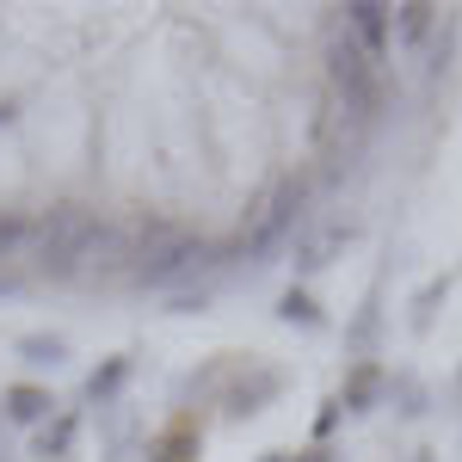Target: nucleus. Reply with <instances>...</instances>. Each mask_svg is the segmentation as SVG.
<instances>
[{
    "label": "nucleus",
    "instance_id": "1",
    "mask_svg": "<svg viewBox=\"0 0 462 462\" xmlns=\"http://www.w3.org/2000/svg\"><path fill=\"white\" fill-rule=\"evenodd\" d=\"M302 222H309V216H302V185H296V179H278V185H265V191L253 198L235 253H247V259L290 253V241H296V228H302Z\"/></svg>",
    "mask_w": 462,
    "mask_h": 462
},
{
    "label": "nucleus",
    "instance_id": "2",
    "mask_svg": "<svg viewBox=\"0 0 462 462\" xmlns=\"http://www.w3.org/2000/svg\"><path fill=\"white\" fill-rule=\"evenodd\" d=\"M278 394H284V370L278 364H265V357H228V376L216 389V407H222L228 426H241V420H259Z\"/></svg>",
    "mask_w": 462,
    "mask_h": 462
},
{
    "label": "nucleus",
    "instance_id": "3",
    "mask_svg": "<svg viewBox=\"0 0 462 462\" xmlns=\"http://www.w3.org/2000/svg\"><path fill=\"white\" fill-rule=\"evenodd\" d=\"M327 74H333V87H339L346 111H376V106H383V69L357 50L352 37H339V43L327 50Z\"/></svg>",
    "mask_w": 462,
    "mask_h": 462
},
{
    "label": "nucleus",
    "instance_id": "4",
    "mask_svg": "<svg viewBox=\"0 0 462 462\" xmlns=\"http://www.w3.org/2000/svg\"><path fill=\"white\" fill-rule=\"evenodd\" d=\"M352 420L364 413H376V407H389V364L383 357H352L346 364V376H339V394H333Z\"/></svg>",
    "mask_w": 462,
    "mask_h": 462
},
{
    "label": "nucleus",
    "instance_id": "5",
    "mask_svg": "<svg viewBox=\"0 0 462 462\" xmlns=\"http://www.w3.org/2000/svg\"><path fill=\"white\" fill-rule=\"evenodd\" d=\"M352 247V228L346 222H327V228H296V241H290V265H296V278H315V272H327L339 253Z\"/></svg>",
    "mask_w": 462,
    "mask_h": 462
},
{
    "label": "nucleus",
    "instance_id": "6",
    "mask_svg": "<svg viewBox=\"0 0 462 462\" xmlns=\"http://www.w3.org/2000/svg\"><path fill=\"white\" fill-rule=\"evenodd\" d=\"M346 37H352L357 50L383 69L394 50V6H376V0H357V6H346Z\"/></svg>",
    "mask_w": 462,
    "mask_h": 462
},
{
    "label": "nucleus",
    "instance_id": "7",
    "mask_svg": "<svg viewBox=\"0 0 462 462\" xmlns=\"http://www.w3.org/2000/svg\"><path fill=\"white\" fill-rule=\"evenodd\" d=\"M143 457L148 462H198L204 457V426H198L191 413H179L173 426H161V431L143 438Z\"/></svg>",
    "mask_w": 462,
    "mask_h": 462
},
{
    "label": "nucleus",
    "instance_id": "8",
    "mask_svg": "<svg viewBox=\"0 0 462 462\" xmlns=\"http://www.w3.org/2000/svg\"><path fill=\"white\" fill-rule=\"evenodd\" d=\"M74 444H80V413H74V407H56V413L32 431V457L37 462H69Z\"/></svg>",
    "mask_w": 462,
    "mask_h": 462
},
{
    "label": "nucleus",
    "instance_id": "9",
    "mask_svg": "<svg viewBox=\"0 0 462 462\" xmlns=\"http://www.w3.org/2000/svg\"><path fill=\"white\" fill-rule=\"evenodd\" d=\"M0 413L13 420V426H25V431H37L50 413H56V394L43 389V383H13V389L0 394Z\"/></svg>",
    "mask_w": 462,
    "mask_h": 462
},
{
    "label": "nucleus",
    "instance_id": "10",
    "mask_svg": "<svg viewBox=\"0 0 462 462\" xmlns=\"http://www.w3.org/2000/svg\"><path fill=\"white\" fill-rule=\"evenodd\" d=\"M130 370H136V364H130V352H111L99 370H87L80 401H87V407H117V401H124V383H130Z\"/></svg>",
    "mask_w": 462,
    "mask_h": 462
},
{
    "label": "nucleus",
    "instance_id": "11",
    "mask_svg": "<svg viewBox=\"0 0 462 462\" xmlns=\"http://www.w3.org/2000/svg\"><path fill=\"white\" fill-rule=\"evenodd\" d=\"M13 357L32 364V370H62L69 364V333H43V327L37 333H19L13 339Z\"/></svg>",
    "mask_w": 462,
    "mask_h": 462
},
{
    "label": "nucleus",
    "instance_id": "12",
    "mask_svg": "<svg viewBox=\"0 0 462 462\" xmlns=\"http://www.w3.org/2000/svg\"><path fill=\"white\" fill-rule=\"evenodd\" d=\"M376 346H383V302H376V290L357 302V315L346 320V352L352 357H376Z\"/></svg>",
    "mask_w": 462,
    "mask_h": 462
},
{
    "label": "nucleus",
    "instance_id": "13",
    "mask_svg": "<svg viewBox=\"0 0 462 462\" xmlns=\"http://www.w3.org/2000/svg\"><path fill=\"white\" fill-rule=\"evenodd\" d=\"M272 315L284 320V327H302V333H327V309H320V296L309 284H290Z\"/></svg>",
    "mask_w": 462,
    "mask_h": 462
},
{
    "label": "nucleus",
    "instance_id": "14",
    "mask_svg": "<svg viewBox=\"0 0 462 462\" xmlns=\"http://www.w3.org/2000/svg\"><path fill=\"white\" fill-rule=\"evenodd\" d=\"M389 407L401 420H426L431 413V389L420 370H389Z\"/></svg>",
    "mask_w": 462,
    "mask_h": 462
},
{
    "label": "nucleus",
    "instance_id": "15",
    "mask_svg": "<svg viewBox=\"0 0 462 462\" xmlns=\"http://www.w3.org/2000/svg\"><path fill=\"white\" fill-rule=\"evenodd\" d=\"M450 284H457V272H438V278H426V284H420V296L407 302V309H413V315H407V327H413V333H431V320H438V302L450 296Z\"/></svg>",
    "mask_w": 462,
    "mask_h": 462
},
{
    "label": "nucleus",
    "instance_id": "16",
    "mask_svg": "<svg viewBox=\"0 0 462 462\" xmlns=\"http://www.w3.org/2000/svg\"><path fill=\"white\" fill-rule=\"evenodd\" d=\"M438 32V6H394V43L401 50H420Z\"/></svg>",
    "mask_w": 462,
    "mask_h": 462
},
{
    "label": "nucleus",
    "instance_id": "17",
    "mask_svg": "<svg viewBox=\"0 0 462 462\" xmlns=\"http://www.w3.org/2000/svg\"><path fill=\"white\" fill-rule=\"evenodd\" d=\"M339 420H346V407H339V401H320V413H315V444H327V438L339 431Z\"/></svg>",
    "mask_w": 462,
    "mask_h": 462
},
{
    "label": "nucleus",
    "instance_id": "18",
    "mask_svg": "<svg viewBox=\"0 0 462 462\" xmlns=\"http://www.w3.org/2000/svg\"><path fill=\"white\" fill-rule=\"evenodd\" d=\"M259 462H333V450H327V444H309V450H265Z\"/></svg>",
    "mask_w": 462,
    "mask_h": 462
},
{
    "label": "nucleus",
    "instance_id": "19",
    "mask_svg": "<svg viewBox=\"0 0 462 462\" xmlns=\"http://www.w3.org/2000/svg\"><path fill=\"white\" fill-rule=\"evenodd\" d=\"M407 462H431V450H413V457H407Z\"/></svg>",
    "mask_w": 462,
    "mask_h": 462
},
{
    "label": "nucleus",
    "instance_id": "20",
    "mask_svg": "<svg viewBox=\"0 0 462 462\" xmlns=\"http://www.w3.org/2000/svg\"><path fill=\"white\" fill-rule=\"evenodd\" d=\"M6 117H13V111H6V106H0V124H6Z\"/></svg>",
    "mask_w": 462,
    "mask_h": 462
},
{
    "label": "nucleus",
    "instance_id": "21",
    "mask_svg": "<svg viewBox=\"0 0 462 462\" xmlns=\"http://www.w3.org/2000/svg\"><path fill=\"white\" fill-rule=\"evenodd\" d=\"M457 394H462V370H457Z\"/></svg>",
    "mask_w": 462,
    "mask_h": 462
}]
</instances>
